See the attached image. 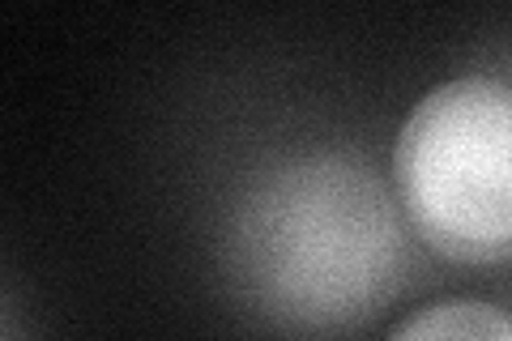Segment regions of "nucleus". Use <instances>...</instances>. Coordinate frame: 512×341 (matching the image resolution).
<instances>
[{
    "instance_id": "2",
    "label": "nucleus",
    "mask_w": 512,
    "mask_h": 341,
    "mask_svg": "<svg viewBox=\"0 0 512 341\" xmlns=\"http://www.w3.org/2000/svg\"><path fill=\"white\" fill-rule=\"evenodd\" d=\"M393 192L431 252L457 265L512 256V90L453 77L427 90L393 145Z\"/></svg>"
},
{
    "instance_id": "3",
    "label": "nucleus",
    "mask_w": 512,
    "mask_h": 341,
    "mask_svg": "<svg viewBox=\"0 0 512 341\" xmlns=\"http://www.w3.org/2000/svg\"><path fill=\"white\" fill-rule=\"evenodd\" d=\"M389 341H512V324L495 303L448 299L402 320Z\"/></svg>"
},
{
    "instance_id": "1",
    "label": "nucleus",
    "mask_w": 512,
    "mask_h": 341,
    "mask_svg": "<svg viewBox=\"0 0 512 341\" xmlns=\"http://www.w3.org/2000/svg\"><path fill=\"white\" fill-rule=\"evenodd\" d=\"M227 269L256 312L303 333L359 324L406 269L393 188L355 150L278 158L239 197Z\"/></svg>"
}]
</instances>
